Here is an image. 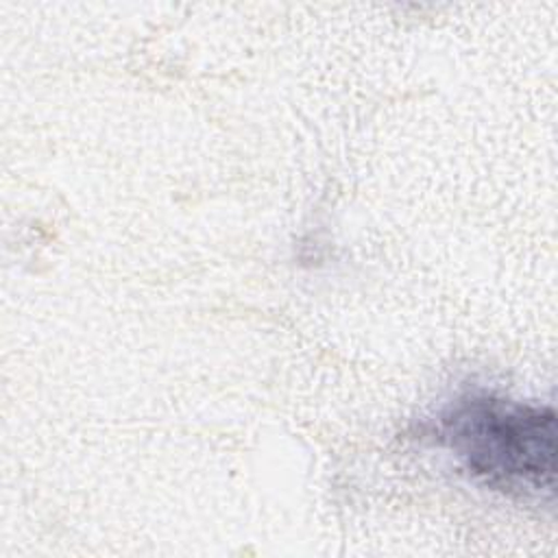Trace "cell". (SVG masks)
<instances>
[{"instance_id":"obj_1","label":"cell","mask_w":558,"mask_h":558,"mask_svg":"<svg viewBox=\"0 0 558 558\" xmlns=\"http://www.w3.org/2000/svg\"><path fill=\"white\" fill-rule=\"evenodd\" d=\"M429 436L484 488L517 499L554 495L558 447L551 405L469 390L436 414Z\"/></svg>"}]
</instances>
